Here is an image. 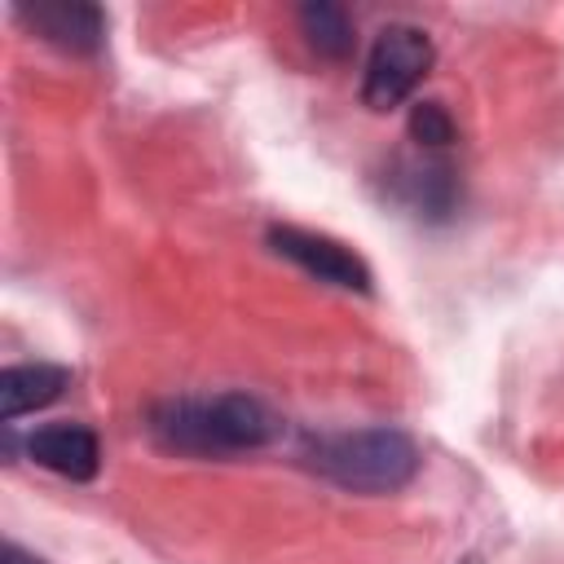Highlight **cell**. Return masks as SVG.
I'll return each instance as SVG.
<instances>
[{
    "label": "cell",
    "mask_w": 564,
    "mask_h": 564,
    "mask_svg": "<svg viewBox=\"0 0 564 564\" xmlns=\"http://www.w3.org/2000/svg\"><path fill=\"white\" fill-rule=\"evenodd\" d=\"M410 137L423 150H445L458 137V128H454V119H449V110L441 101H414V110H410Z\"/></svg>",
    "instance_id": "30bf717a"
},
{
    "label": "cell",
    "mask_w": 564,
    "mask_h": 564,
    "mask_svg": "<svg viewBox=\"0 0 564 564\" xmlns=\"http://www.w3.org/2000/svg\"><path fill=\"white\" fill-rule=\"evenodd\" d=\"M0 564H44V560H40V555H31V551H26V546H18V542H4Z\"/></svg>",
    "instance_id": "8fae6325"
},
{
    "label": "cell",
    "mask_w": 564,
    "mask_h": 564,
    "mask_svg": "<svg viewBox=\"0 0 564 564\" xmlns=\"http://www.w3.org/2000/svg\"><path fill=\"white\" fill-rule=\"evenodd\" d=\"M66 383H70V370L53 361H26V366L0 370V419L13 423L31 410L53 405L66 392Z\"/></svg>",
    "instance_id": "52a82bcc"
},
{
    "label": "cell",
    "mask_w": 564,
    "mask_h": 564,
    "mask_svg": "<svg viewBox=\"0 0 564 564\" xmlns=\"http://www.w3.org/2000/svg\"><path fill=\"white\" fill-rule=\"evenodd\" d=\"M300 31H304L308 48H313L317 57H330V62L348 57L352 44H357L348 9H344V4H330V0H313V4H304V9H300Z\"/></svg>",
    "instance_id": "9c48e42d"
},
{
    "label": "cell",
    "mask_w": 564,
    "mask_h": 564,
    "mask_svg": "<svg viewBox=\"0 0 564 564\" xmlns=\"http://www.w3.org/2000/svg\"><path fill=\"white\" fill-rule=\"evenodd\" d=\"M313 471L352 494H397L419 471V445L401 427H361L322 436L308 449Z\"/></svg>",
    "instance_id": "7a4b0ae2"
},
{
    "label": "cell",
    "mask_w": 564,
    "mask_h": 564,
    "mask_svg": "<svg viewBox=\"0 0 564 564\" xmlns=\"http://www.w3.org/2000/svg\"><path fill=\"white\" fill-rule=\"evenodd\" d=\"M145 427L163 449L225 458V454L264 449L282 432V419L260 397L220 392V397H167L150 410Z\"/></svg>",
    "instance_id": "6da1fadb"
},
{
    "label": "cell",
    "mask_w": 564,
    "mask_h": 564,
    "mask_svg": "<svg viewBox=\"0 0 564 564\" xmlns=\"http://www.w3.org/2000/svg\"><path fill=\"white\" fill-rule=\"evenodd\" d=\"M269 247L278 256H286L291 264H300L304 273H313L317 282H330L339 291H370V264L352 247H344L339 238L295 229V225H273Z\"/></svg>",
    "instance_id": "277c9868"
},
{
    "label": "cell",
    "mask_w": 564,
    "mask_h": 564,
    "mask_svg": "<svg viewBox=\"0 0 564 564\" xmlns=\"http://www.w3.org/2000/svg\"><path fill=\"white\" fill-rule=\"evenodd\" d=\"M397 189L405 194V203L414 212H432L445 216L454 207V172L441 159H419V163H401L397 167Z\"/></svg>",
    "instance_id": "ba28073f"
},
{
    "label": "cell",
    "mask_w": 564,
    "mask_h": 564,
    "mask_svg": "<svg viewBox=\"0 0 564 564\" xmlns=\"http://www.w3.org/2000/svg\"><path fill=\"white\" fill-rule=\"evenodd\" d=\"M432 66V40L427 31L410 26V22H392L379 31L370 57H366V75H361V101L370 110H392L401 106L414 84L427 75Z\"/></svg>",
    "instance_id": "3957f363"
},
{
    "label": "cell",
    "mask_w": 564,
    "mask_h": 564,
    "mask_svg": "<svg viewBox=\"0 0 564 564\" xmlns=\"http://www.w3.org/2000/svg\"><path fill=\"white\" fill-rule=\"evenodd\" d=\"M26 454H31L40 467H48V471H57V476H66V480H93V476H97V463H101L97 436H93L88 427H79V423H48V427H35V432L26 436Z\"/></svg>",
    "instance_id": "8992f818"
},
{
    "label": "cell",
    "mask_w": 564,
    "mask_h": 564,
    "mask_svg": "<svg viewBox=\"0 0 564 564\" xmlns=\"http://www.w3.org/2000/svg\"><path fill=\"white\" fill-rule=\"evenodd\" d=\"M18 18L53 48L88 57L106 44V13L88 0H40V4H18Z\"/></svg>",
    "instance_id": "5b68a950"
}]
</instances>
